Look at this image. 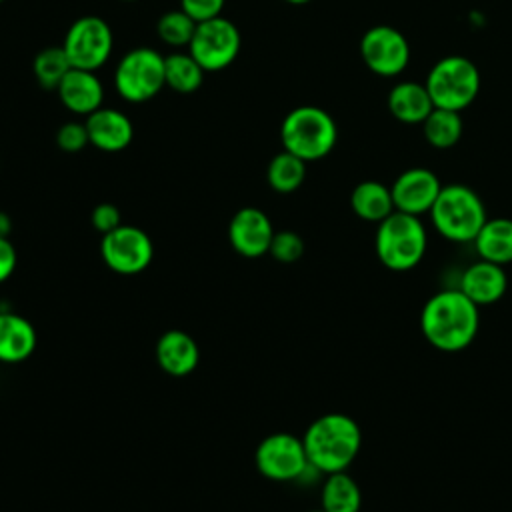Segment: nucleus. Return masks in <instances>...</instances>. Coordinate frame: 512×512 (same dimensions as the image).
<instances>
[{
	"label": "nucleus",
	"mask_w": 512,
	"mask_h": 512,
	"mask_svg": "<svg viewBox=\"0 0 512 512\" xmlns=\"http://www.w3.org/2000/svg\"><path fill=\"white\" fill-rule=\"evenodd\" d=\"M480 328L478 306L460 290L432 294L420 312V330L428 344L442 352H460L472 344Z\"/></svg>",
	"instance_id": "f257e3e1"
},
{
	"label": "nucleus",
	"mask_w": 512,
	"mask_h": 512,
	"mask_svg": "<svg viewBox=\"0 0 512 512\" xmlns=\"http://www.w3.org/2000/svg\"><path fill=\"white\" fill-rule=\"evenodd\" d=\"M302 442L310 466L318 474H332L354 462L362 446V430L352 416L328 412L310 422Z\"/></svg>",
	"instance_id": "f03ea898"
},
{
	"label": "nucleus",
	"mask_w": 512,
	"mask_h": 512,
	"mask_svg": "<svg viewBox=\"0 0 512 512\" xmlns=\"http://www.w3.org/2000/svg\"><path fill=\"white\" fill-rule=\"evenodd\" d=\"M428 234L420 216L394 210L378 222L374 250L384 268L408 272L420 264L426 254Z\"/></svg>",
	"instance_id": "7ed1b4c3"
},
{
	"label": "nucleus",
	"mask_w": 512,
	"mask_h": 512,
	"mask_svg": "<svg viewBox=\"0 0 512 512\" xmlns=\"http://www.w3.org/2000/svg\"><path fill=\"white\" fill-rule=\"evenodd\" d=\"M434 230L450 242H474L476 234L488 220L482 198L464 184L442 186L430 208Z\"/></svg>",
	"instance_id": "20e7f679"
},
{
	"label": "nucleus",
	"mask_w": 512,
	"mask_h": 512,
	"mask_svg": "<svg viewBox=\"0 0 512 512\" xmlns=\"http://www.w3.org/2000/svg\"><path fill=\"white\" fill-rule=\"evenodd\" d=\"M284 150L304 162H314L332 152L338 140L334 118L318 106H298L290 110L280 126Z\"/></svg>",
	"instance_id": "39448f33"
},
{
	"label": "nucleus",
	"mask_w": 512,
	"mask_h": 512,
	"mask_svg": "<svg viewBox=\"0 0 512 512\" xmlns=\"http://www.w3.org/2000/svg\"><path fill=\"white\" fill-rule=\"evenodd\" d=\"M424 84L434 108L462 112L480 92V72L464 56H446L430 68Z\"/></svg>",
	"instance_id": "423d86ee"
},
{
	"label": "nucleus",
	"mask_w": 512,
	"mask_h": 512,
	"mask_svg": "<svg viewBox=\"0 0 512 512\" xmlns=\"http://www.w3.org/2000/svg\"><path fill=\"white\" fill-rule=\"evenodd\" d=\"M116 92L132 104L152 100L164 86V56L148 46L126 52L114 72Z\"/></svg>",
	"instance_id": "0eeeda50"
},
{
	"label": "nucleus",
	"mask_w": 512,
	"mask_h": 512,
	"mask_svg": "<svg viewBox=\"0 0 512 512\" xmlns=\"http://www.w3.org/2000/svg\"><path fill=\"white\" fill-rule=\"evenodd\" d=\"M258 472L274 482H292L304 478L312 468L302 438L290 432H274L260 440L254 452Z\"/></svg>",
	"instance_id": "6e6552de"
},
{
	"label": "nucleus",
	"mask_w": 512,
	"mask_h": 512,
	"mask_svg": "<svg viewBox=\"0 0 512 512\" xmlns=\"http://www.w3.org/2000/svg\"><path fill=\"white\" fill-rule=\"evenodd\" d=\"M240 30L224 16H216L196 24L188 52L204 68V72H218L228 68L240 52Z\"/></svg>",
	"instance_id": "1a4fd4ad"
},
{
	"label": "nucleus",
	"mask_w": 512,
	"mask_h": 512,
	"mask_svg": "<svg viewBox=\"0 0 512 512\" xmlns=\"http://www.w3.org/2000/svg\"><path fill=\"white\" fill-rule=\"evenodd\" d=\"M114 46V36L106 20L100 16H80L64 36L62 48L72 68L96 72L108 62Z\"/></svg>",
	"instance_id": "9d476101"
},
{
	"label": "nucleus",
	"mask_w": 512,
	"mask_h": 512,
	"mask_svg": "<svg viewBox=\"0 0 512 512\" xmlns=\"http://www.w3.org/2000/svg\"><path fill=\"white\" fill-rule=\"evenodd\" d=\"M100 254L110 270L122 276H132L152 264L154 244L142 228L120 224L116 230L102 236Z\"/></svg>",
	"instance_id": "9b49d317"
},
{
	"label": "nucleus",
	"mask_w": 512,
	"mask_h": 512,
	"mask_svg": "<svg viewBox=\"0 0 512 512\" xmlns=\"http://www.w3.org/2000/svg\"><path fill=\"white\" fill-rule=\"evenodd\" d=\"M364 64L378 76L400 74L410 60V46L404 34L392 26H372L360 40Z\"/></svg>",
	"instance_id": "f8f14e48"
},
{
	"label": "nucleus",
	"mask_w": 512,
	"mask_h": 512,
	"mask_svg": "<svg viewBox=\"0 0 512 512\" xmlns=\"http://www.w3.org/2000/svg\"><path fill=\"white\" fill-rule=\"evenodd\" d=\"M442 184L438 176L428 168H408L390 186L394 208L412 216L430 212L436 202Z\"/></svg>",
	"instance_id": "ddd939ff"
},
{
	"label": "nucleus",
	"mask_w": 512,
	"mask_h": 512,
	"mask_svg": "<svg viewBox=\"0 0 512 512\" xmlns=\"http://www.w3.org/2000/svg\"><path fill=\"white\" fill-rule=\"evenodd\" d=\"M274 232L270 218L254 206L240 208L228 224V240L244 258H260L268 254Z\"/></svg>",
	"instance_id": "4468645a"
},
{
	"label": "nucleus",
	"mask_w": 512,
	"mask_h": 512,
	"mask_svg": "<svg viewBox=\"0 0 512 512\" xmlns=\"http://www.w3.org/2000/svg\"><path fill=\"white\" fill-rule=\"evenodd\" d=\"M84 124L90 144L102 152H120L132 142L134 136L130 118L116 108L100 106L86 116Z\"/></svg>",
	"instance_id": "2eb2a0df"
},
{
	"label": "nucleus",
	"mask_w": 512,
	"mask_h": 512,
	"mask_svg": "<svg viewBox=\"0 0 512 512\" xmlns=\"http://www.w3.org/2000/svg\"><path fill=\"white\" fill-rule=\"evenodd\" d=\"M458 288L478 308L490 306L506 294L508 276L504 272V266L488 262V260H476L462 272Z\"/></svg>",
	"instance_id": "dca6fc26"
},
{
	"label": "nucleus",
	"mask_w": 512,
	"mask_h": 512,
	"mask_svg": "<svg viewBox=\"0 0 512 512\" xmlns=\"http://www.w3.org/2000/svg\"><path fill=\"white\" fill-rule=\"evenodd\" d=\"M56 94L64 108L82 116H88L94 110H98L104 100V88L96 72L82 68H70V72L62 78L60 86L56 88Z\"/></svg>",
	"instance_id": "f3484780"
},
{
	"label": "nucleus",
	"mask_w": 512,
	"mask_h": 512,
	"mask_svg": "<svg viewBox=\"0 0 512 512\" xmlns=\"http://www.w3.org/2000/svg\"><path fill=\"white\" fill-rule=\"evenodd\" d=\"M156 360L166 374L182 378L196 370L200 348L188 332L178 328L166 330L156 342Z\"/></svg>",
	"instance_id": "a211bd4d"
},
{
	"label": "nucleus",
	"mask_w": 512,
	"mask_h": 512,
	"mask_svg": "<svg viewBox=\"0 0 512 512\" xmlns=\"http://www.w3.org/2000/svg\"><path fill=\"white\" fill-rule=\"evenodd\" d=\"M36 344L38 334L28 318L0 310V362L20 364L34 354Z\"/></svg>",
	"instance_id": "6ab92c4d"
},
{
	"label": "nucleus",
	"mask_w": 512,
	"mask_h": 512,
	"mask_svg": "<svg viewBox=\"0 0 512 512\" xmlns=\"http://www.w3.org/2000/svg\"><path fill=\"white\" fill-rule=\"evenodd\" d=\"M434 104L426 90V84L398 82L388 92L390 114L404 124H420L432 112Z\"/></svg>",
	"instance_id": "aec40b11"
},
{
	"label": "nucleus",
	"mask_w": 512,
	"mask_h": 512,
	"mask_svg": "<svg viewBox=\"0 0 512 512\" xmlns=\"http://www.w3.org/2000/svg\"><path fill=\"white\" fill-rule=\"evenodd\" d=\"M472 244L480 260L500 266L512 264V218H488Z\"/></svg>",
	"instance_id": "412c9836"
},
{
	"label": "nucleus",
	"mask_w": 512,
	"mask_h": 512,
	"mask_svg": "<svg viewBox=\"0 0 512 512\" xmlns=\"http://www.w3.org/2000/svg\"><path fill=\"white\" fill-rule=\"evenodd\" d=\"M350 206L360 220L376 224L396 210L390 186L378 180H364L356 184L350 194Z\"/></svg>",
	"instance_id": "4be33fe9"
},
{
	"label": "nucleus",
	"mask_w": 512,
	"mask_h": 512,
	"mask_svg": "<svg viewBox=\"0 0 512 512\" xmlns=\"http://www.w3.org/2000/svg\"><path fill=\"white\" fill-rule=\"evenodd\" d=\"M360 506V486L346 470L326 474L320 488V508L324 512H360Z\"/></svg>",
	"instance_id": "5701e85b"
},
{
	"label": "nucleus",
	"mask_w": 512,
	"mask_h": 512,
	"mask_svg": "<svg viewBox=\"0 0 512 512\" xmlns=\"http://www.w3.org/2000/svg\"><path fill=\"white\" fill-rule=\"evenodd\" d=\"M164 78L166 86H170L174 92L190 94L202 86L204 68L190 52H172L164 56Z\"/></svg>",
	"instance_id": "b1692460"
},
{
	"label": "nucleus",
	"mask_w": 512,
	"mask_h": 512,
	"mask_svg": "<svg viewBox=\"0 0 512 512\" xmlns=\"http://www.w3.org/2000/svg\"><path fill=\"white\" fill-rule=\"evenodd\" d=\"M462 130H464V124H462L460 112L446 110V108H432V112L422 122V132L426 142L440 150L452 148L460 140Z\"/></svg>",
	"instance_id": "393cba45"
},
{
	"label": "nucleus",
	"mask_w": 512,
	"mask_h": 512,
	"mask_svg": "<svg viewBox=\"0 0 512 512\" xmlns=\"http://www.w3.org/2000/svg\"><path fill=\"white\" fill-rule=\"evenodd\" d=\"M304 178H306V162L288 150L278 152L266 168V180L270 188L280 194H290L298 190Z\"/></svg>",
	"instance_id": "a878e982"
},
{
	"label": "nucleus",
	"mask_w": 512,
	"mask_h": 512,
	"mask_svg": "<svg viewBox=\"0 0 512 512\" xmlns=\"http://www.w3.org/2000/svg\"><path fill=\"white\" fill-rule=\"evenodd\" d=\"M72 64L62 46H48L34 56L32 72L36 82L46 90H56Z\"/></svg>",
	"instance_id": "bb28decb"
},
{
	"label": "nucleus",
	"mask_w": 512,
	"mask_h": 512,
	"mask_svg": "<svg viewBox=\"0 0 512 512\" xmlns=\"http://www.w3.org/2000/svg\"><path fill=\"white\" fill-rule=\"evenodd\" d=\"M196 24L198 22L192 16H188L182 8H178V10L164 12L158 18L156 32H158V36L164 44L174 46V48H182V46L190 44V40L194 36V30H196Z\"/></svg>",
	"instance_id": "cd10ccee"
},
{
	"label": "nucleus",
	"mask_w": 512,
	"mask_h": 512,
	"mask_svg": "<svg viewBox=\"0 0 512 512\" xmlns=\"http://www.w3.org/2000/svg\"><path fill=\"white\" fill-rule=\"evenodd\" d=\"M268 254H272V258L282 264H292L304 254V240L292 230L274 232Z\"/></svg>",
	"instance_id": "c85d7f7f"
},
{
	"label": "nucleus",
	"mask_w": 512,
	"mask_h": 512,
	"mask_svg": "<svg viewBox=\"0 0 512 512\" xmlns=\"http://www.w3.org/2000/svg\"><path fill=\"white\" fill-rule=\"evenodd\" d=\"M56 144H58L60 150L70 152V154L84 150V148L90 144L86 124H84V122H76V120L64 122V124L56 130Z\"/></svg>",
	"instance_id": "c756f323"
},
{
	"label": "nucleus",
	"mask_w": 512,
	"mask_h": 512,
	"mask_svg": "<svg viewBox=\"0 0 512 512\" xmlns=\"http://www.w3.org/2000/svg\"><path fill=\"white\" fill-rule=\"evenodd\" d=\"M90 222H92L94 230H98L104 236L122 224V214H120L118 206H114L110 202H102V204L94 206V210L90 214Z\"/></svg>",
	"instance_id": "7c9ffc66"
},
{
	"label": "nucleus",
	"mask_w": 512,
	"mask_h": 512,
	"mask_svg": "<svg viewBox=\"0 0 512 512\" xmlns=\"http://www.w3.org/2000/svg\"><path fill=\"white\" fill-rule=\"evenodd\" d=\"M226 0H180V8L196 22L220 16Z\"/></svg>",
	"instance_id": "2f4dec72"
},
{
	"label": "nucleus",
	"mask_w": 512,
	"mask_h": 512,
	"mask_svg": "<svg viewBox=\"0 0 512 512\" xmlns=\"http://www.w3.org/2000/svg\"><path fill=\"white\" fill-rule=\"evenodd\" d=\"M18 254L8 238H0V284L6 282L16 270Z\"/></svg>",
	"instance_id": "473e14b6"
},
{
	"label": "nucleus",
	"mask_w": 512,
	"mask_h": 512,
	"mask_svg": "<svg viewBox=\"0 0 512 512\" xmlns=\"http://www.w3.org/2000/svg\"><path fill=\"white\" fill-rule=\"evenodd\" d=\"M10 230H12L10 216L6 212H0V238H8Z\"/></svg>",
	"instance_id": "72a5a7b5"
},
{
	"label": "nucleus",
	"mask_w": 512,
	"mask_h": 512,
	"mask_svg": "<svg viewBox=\"0 0 512 512\" xmlns=\"http://www.w3.org/2000/svg\"><path fill=\"white\" fill-rule=\"evenodd\" d=\"M284 2L294 4V6H302V4H308V2H312V0H284Z\"/></svg>",
	"instance_id": "f704fd0d"
},
{
	"label": "nucleus",
	"mask_w": 512,
	"mask_h": 512,
	"mask_svg": "<svg viewBox=\"0 0 512 512\" xmlns=\"http://www.w3.org/2000/svg\"><path fill=\"white\" fill-rule=\"evenodd\" d=\"M306 512H324L322 508H316V510H306Z\"/></svg>",
	"instance_id": "c9c22d12"
},
{
	"label": "nucleus",
	"mask_w": 512,
	"mask_h": 512,
	"mask_svg": "<svg viewBox=\"0 0 512 512\" xmlns=\"http://www.w3.org/2000/svg\"><path fill=\"white\" fill-rule=\"evenodd\" d=\"M124 2H136V0H124Z\"/></svg>",
	"instance_id": "e433bc0d"
},
{
	"label": "nucleus",
	"mask_w": 512,
	"mask_h": 512,
	"mask_svg": "<svg viewBox=\"0 0 512 512\" xmlns=\"http://www.w3.org/2000/svg\"><path fill=\"white\" fill-rule=\"evenodd\" d=\"M2 2H4V0H0V4H2Z\"/></svg>",
	"instance_id": "4c0bfd02"
}]
</instances>
